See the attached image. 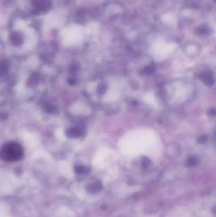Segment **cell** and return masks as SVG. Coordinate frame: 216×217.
I'll list each match as a JSON object with an SVG mask.
<instances>
[{
    "mask_svg": "<svg viewBox=\"0 0 216 217\" xmlns=\"http://www.w3.org/2000/svg\"><path fill=\"white\" fill-rule=\"evenodd\" d=\"M23 156L22 147L15 142H10L4 145L0 152L1 158L8 162L19 160Z\"/></svg>",
    "mask_w": 216,
    "mask_h": 217,
    "instance_id": "1",
    "label": "cell"
},
{
    "mask_svg": "<svg viewBox=\"0 0 216 217\" xmlns=\"http://www.w3.org/2000/svg\"><path fill=\"white\" fill-rule=\"evenodd\" d=\"M154 71H155L154 69L152 67L148 66L144 68L143 69V71H142V72H143L144 75H150L154 72Z\"/></svg>",
    "mask_w": 216,
    "mask_h": 217,
    "instance_id": "4",
    "label": "cell"
},
{
    "mask_svg": "<svg viewBox=\"0 0 216 217\" xmlns=\"http://www.w3.org/2000/svg\"><path fill=\"white\" fill-rule=\"evenodd\" d=\"M68 81L69 83V84L71 85H74L76 83V80L74 79H73V78H70V79L68 80Z\"/></svg>",
    "mask_w": 216,
    "mask_h": 217,
    "instance_id": "10",
    "label": "cell"
},
{
    "mask_svg": "<svg viewBox=\"0 0 216 217\" xmlns=\"http://www.w3.org/2000/svg\"><path fill=\"white\" fill-rule=\"evenodd\" d=\"M200 79L204 82V83L209 86H212L214 84V79L212 75L210 72H201L200 75Z\"/></svg>",
    "mask_w": 216,
    "mask_h": 217,
    "instance_id": "2",
    "label": "cell"
},
{
    "mask_svg": "<svg viewBox=\"0 0 216 217\" xmlns=\"http://www.w3.org/2000/svg\"><path fill=\"white\" fill-rule=\"evenodd\" d=\"M107 90V86L105 84H102V85H100L99 86H98V92L99 94H103L105 91H106Z\"/></svg>",
    "mask_w": 216,
    "mask_h": 217,
    "instance_id": "5",
    "label": "cell"
},
{
    "mask_svg": "<svg viewBox=\"0 0 216 217\" xmlns=\"http://www.w3.org/2000/svg\"><path fill=\"white\" fill-rule=\"evenodd\" d=\"M76 171L78 173H83L85 172L86 168L84 167H82V166H78L76 168Z\"/></svg>",
    "mask_w": 216,
    "mask_h": 217,
    "instance_id": "7",
    "label": "cell"
},
{
    "mask_svg": "<svg viewBox=\"0 0 216 217\" xmlns=\"http://www.w3.org/2000/svg\"><path fill=\"white\" fill-rule=\"evenodd\" d=\"M150 161L149 159L145 158L143 159V166L144 167H148V165H149V164H150Z\"/></svg>",
    "mask_w": 216,
    "mask_h": 217,
    "instance_id": "9",
    "label": "cell"
},
{
    "mask_svg": "<svg viewBox=\"0 0 216 217\" xmlns=\"http://www.w3.org/2000/svg\"><path fill=\"white\" fill-rule=\"evenodd\" d=\"M82 135L81 130L77 128H69L66 131V135L69 138H77L80 137Z\"/></svg>",
    "mask_w": 216,
    "mask_h": 217,
    "instance_id": "3",
    "label": "cell"
},
{
    "mask_svg": "<svg viewBox=\"0 0 216 217\" xmlns=\"http://www.w3.org/2000/svg\"><path fill=\"white\" fill-rule=\"evenodd\" d=\"M215 109H214V108H212V109H210V110H209V114H210V115H215Z\"/></svg>",
    "mask_w": 216,
    "mask_h": 217,
    "instance_id": "11",
    "label": "cell"
},
{
    "mask_svg": "<svg viewBox=\"0 0 216 217\" xmlns=\"http://www.w3.org/2000/svg\"><path fill=\"white\" fill-rule=\"evenodd\" d=\"M207 137L206 135H202L198 139V142L200 144H204L207 142Z\"/></svg>",
    "mask_w": 216,
    "mask_h": 217,
    "instance_id": "8",
    "label": "cell"
},
{
    "mask_svg": "<svg viewBox=\"0 0 216 217\" xmlns=\"http://www.w3.org/2000/svg\"><path fill=\"white\" fill-rule=\"evenodd\" d=\"M197 162V159L195 158H191L189 159H188V162H187V164L188 167H193L196 164Z\"/></svg>",
    "mask_w": 216,
    "mask_h": 217,
    "instance_id": "6",
    "label": "cell"
}]
</instances>
